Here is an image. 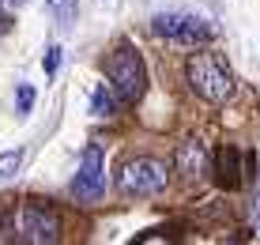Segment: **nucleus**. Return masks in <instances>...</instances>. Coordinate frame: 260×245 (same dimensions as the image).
<instances>
[{"instance_id":"nucleus-1","label":"nucleus","mask_w":260,"mask_h":245,"mask_svg":"<svg viewBox=\"0 0 260 245\" xmlns=\"http://www.w3.org/2000/svg\"><path fill=\"white\" fill-rule=\"evenodd\" d=\"M106 79H110L113 95L121 102H140L143 90H147V68H143V57L136 53L132 42H121L113 45V53L106 57Z\"/></svg>"},{"instance_id":"nucleus-2","label":"nucleus","mask_w":260,"mask_h":245,"mask_svg":"<svg viewBox=\"0 0 260 245\" xmlns=\"http://www.w3.org/2000/svg\"><path fill=\"white\" fill-rule=\"evenodd\" d=\"M185 76H189V87L211 106L226 102L234 95V76H230L226 60L215 57V53H192L189 65H185Z\"/></svg>"},{"instance_id":"nucleus-3","label":"nucleus","mask_w":260,"mask_h":245,"mask_svg":"<svg viewBox=\"0 0 260 245\" xmlns=\"http://www.w3.org/2000/svg\"><path fill=\"white\" fill-rule=\"evenodd\" d=\"M166 185H170V170L158 159L140 155L117 166V189L124 196H158L166 193Z\"/></svg>"},{"instance_id":"nucleus-4","label":"nucleus","mask_w":260,"mask_h":245,"mask_svg":"<svg viewBox=\"0 0 260 245\" xmlns=\"http://www.w3.org/2000/svg\"><path fill=\"white\" fill-rule=\"evenodd\" d=\"M12 230H15V238H19V241H30V245H53V241H60V223H57V215L46 211V207H38V204L15 207Z\"/></svg>"},{"instance_id":"nucleus-5","label":"nucleus","mask_w":260,"mask_h":245,"mask_svg":"<svg viewBox=\"0 0 260 245\" xmlns=\"http://www.w3.org/2000/svg\"><path fill=\"white\" fill-rule=\"evenodd\" d=\"M151 30L166 42H181V45H208L215 38V26L200 15H155Z\"/></svg>"},{"instance_id":"nucleus-6","label":"nucleus","mask_w":260,"mask_h":245,"mask_svg":"<svg viewBox=\"0 0 260 245\" xmlns=\"http://www.w3.org/2000/svg\"><path fill=\"white\" fill-rule=\"evenodd\" d=\"M102 147H87L83 151V162H79V174L72 177V196L83 204L91 200H102Z\"/></svg>"},{"instance_id":"nucleus-7","label":"nucleus","mask_w":260,"mask_h":245,"mask_svg":"<svg viewBox=\"0 0 260 245\" xmlns=\"http://www.w3.org/2000/svg\"><path fill=\"white\" fill-rule=\"evenodd\" d=\"M174 162H177V174H185V177H192V181H196V177H204V174H208L211 155H208V147H204V143L189 140V143H181V147H177Z\"/></svg>"},{"instance_id":"nucleus-8","label":"nucleus","mask_w":260,"mask_h":245,"mask_svg":"<svg viewBox=\"0 0 260 245\" xmlns=\"http://www.w3.org/2000/svg\"><path fill=\"white\" fill-rule=\"evenodd\" d=\"M91 113H94V117H110V113H113V95H110V87H94V90H91Z\"/></svg>"},{"instance_id":"nucleus-9","label":"nucleus","mask_w":260,"mask_h":245,"mask_svg":"<svg viewBox=\"0 0 260 245\" xmlns=\"http://www.w3.org/2000/svg\"><path fill=\"white\" fill-rule=\"evenodd\" d=\"M19 166H23V151H19V147H15V151H4V155H0V181L15 177V174H19Z\"/></svg>"},{"instance_id":"nucleus-10","label":"nucleus","mask_w":260,"mask_h":245,"mask_svg":"<svg viewBox=\"0 0 260 245\" xmlns=\"http://www.w3.org/2000/svg\"><path fill=\"white\" fill-rule=\"evenodd\" d=\"M49 12L64 26H72V19H76V0H49Z\"/></svg>"},{"instance_id":"nucleus-11","label":"nucleus","mask_w":260,"mask_h":245,"mask_svg":"<svg viewBox=\"0 0 260 245\" xmlns=\"http://www.w3.org/2000/svg\"><path fill=\"white\" fill-rule=\"evenodd\" d=\"M30 106H34V87L30 83H19V90H15V113L26 117V113H30Z\"/></svg>"},{"instance_id":"nucleus-12","label":"nucleus","mask_w":260,"mask_h":245,"mask_svg":"<svg viewBox=\"0 0 260 245\" xmlns=\"http://www.w3.org/2000/svg\"><path fill=\"white\" fill-rule=\"evenodd\" d=\"M57 68H60V45H49V53H46V72H49V79L57 76Z\"/></svg>"},{"instance_id":"nucleus-13","label":"nucleus","mask_w":260,"mask_h":245,"mask_svg":"<svg viewBox=\"0 0 260 245\" xmlns=\"http://www.w3.org/2000/svg\"><path fill=\"white\" fill-rule=\"evenodd\" d=\"M8 23H12V19H8V15H0V30H8Z\"/></svg>"},{"instance_id":"nucleus-14","label":"nucleus","mask_w":260,"mask_h":245,"mask_svg":"<svg viewBox=\"0 0 260 245\" xmlns=\"http://www.w3.org/2000/svg\"><path fill=\"white\" fill-rule=\"evenodd\" d=\"M256 226H260V196H256Z\"/></svg>"},{"instance_id":"nucleus-15","label":"nucleus","mask_w":260,"mask_h":245,"mask_svg":"<svg viewBox=\"0 0 260 245\" xmlns=\"http://www.w3.org/2000/svg\"><path fill=\"white\" fill-rule=\"evenodd\" d=\"M0 4H4V0H0Z\"/></svg>"}]
</instances>
